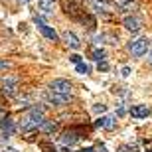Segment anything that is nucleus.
<instances>
[{"instance_id": "1", "label": "nucleus", "mask_w": 152, "mask_h": 152, "mask_svg": "<svg viewBox=\"0 0 152 152\" xmlns=\"http://www.w3.org/2000/svg\"><path fill=\"white\" fill-rule=\"evenodd\" d=\"M45 123V117H44V109L42 107H32L30 113L20 121V130L22 132H32V130H38L42 129V124Z\"/></svg>"}, {"instance_id": "2", "label": "nucleus", "mask_w": 152, "mask_h": 152, "mask_svg": "<svg viewBox=\"0 0 152 152\" xmlns=\"http://www.w3.org/2000/svg\"><path fill=\"white\" fill-rule=\"evenodd\" d=\"M129 51L134 57H142L148 51V38H138V39H134V42H130Z\"/></svg>"}, {"instance_id": "3", "label": "nucleus", "mask_w": 152, "mask_h": 152, "mask_svg": "<svg viewBox=\"0 0 152 152\" xmlns=\"http://www.w3.org/2000/svg\"><path fill=\"white\" fill-rule=\"evenodd\" d=\"M50 91L53 93H59V95H71V83L67 79H53L50 83Z\"/></svg>"}, {"instance_id": "4", "label": "nucleus", "mask_w": 152, "mask_h": 152, "mask_svg": "<svg viewBox=\"0 0 152 152\" xmlns=\"http://www.w3.org/2000/svg\"><path fill=\"white\" fill-rule=\"evenodd\" d=\"M34 22L38 24L39 32H42V34H44L48 39H51V42H56V39H57V32H56L53 28H50V26H48V24H45V22H44V20H42L39 16H34Z\"/></svg>"}, {"instance_id": "5", "label": "nucleus", "mask_w": 152, "mask_h": 152, "mask_svg": "<svg viewBox=\"0 0 152 152\" xmlns=\"http://www.w3.org/2000/svg\"><path fill=\"white\" fill-rule=\"evenodd\" d=\"M45 101L50 103V105L63 107V105H67L69 97H67V95H59V93H53V91H48V93H45Z\"/></svg>"}, {"instance_id": "6", "label": "nucleus", "mask_w": 152, "mask_h": 152, "mask_svg": "<svg viewBox=\"0 0 152 152\" xmlns=\"http://www.w3.org/2000/svg\"><path fill=\"white\" fill-rule=\"evenodd\" d=\"M123 26L129 32H138V30L142 28V18L140 16H126L123 20Z\"/></svg>"}, {"instance_id": "7", "label": "nucleus", "mask_w": 152, "mask_h": 152, "mask_svg": "<svg viewBox=\"0 0 152 152\" xmlns=\"http://www.w3.org/2000/svg\"><path fill=\"white\" fill-rule=\"evenodd\" d=\"M115 124H117V117L115 115H105V117H99L95 121V126H99V129H115Z\"/></svg>"}, {"instance_id": "8", "label": "nucleus", "mask_w": 152, "mask_h": 152, "mask_svg": "<svg viewBox=\"0 0 152 152\" xmlns=\"http://www.w3.org/2000/svg\"><path fill=\"white\" fill-rule=\"evenodd\" d=\"M2 87H4V95L14 97L16 91H18V81L14 77H4L2 79Z\"/></svg>"}, {"instance_id": "9", "label": "nucleus", "mask_w": 152, "mask_h": 152, "mask_svg": "<svg viewBox=\"0 0 152 152\" xmlns=\"http://www.w3.org/2000/svg\"><path fill=\"white\" fill-rule=\"evenodd\" d=\"M63 10H65V14H69V16L75 18V20L81 18V16H79V6L75 4L73 0H63Z\"/></svg>"}, {"instance_id": "10", "label": "nucleus", "mask_w": 152, "mask_h": 152, "mask_svg": "<svg viewBox=\"0 0 152 152\" xmlns=\"http://www.w3.org/2000/svg\"><path fill=\"white\" fill-rule=\"evenodd\" d=\"M130 115L134 118H144V117L150 115V109H148L146 105H132V107H130Z\"/></svg>"}, {"instance_id": "11", "label": "nucleus", "mask_w": 152, "mask_h": 152, "mask_svg": "<svg viewBox=\"0 0 152 152\" xmlns=\"http://www.w3.org/2000/svg\"><path fill=\"white\" fill-rule=\"evenodd\" d=\"M63 42H65L71 50H79V48H81V42H79V38L73 32H65V34H63Z\"/></svg>"}, {"instance_id": "12", "label": "nucleus", "mask_w": 152, "mask_h": 152, "mask_svg": "<svg viewBox=\"0 0 152 152\" xmlns=\"http://www.w3.org/2000/svg\"><path fill=\"white\" fill-rule=\"evenodd\" d=\"M77 140H79L77 130H67V132L61 136V142H63V144H69V146H71V144H75Z\"/></svg>"}, {"instance_id": "13", "label": "nucleus", "mask_w": 152, "mask_h": 152, "mask_svg": "<svg viewBox=\"0 0 152 152\" xmlns=\"http://www.w3.org/2000/svg\"><path fill=\"white\" fill-rule=\"evenodd\" d=\"M53 8H56V0H39V10L42 12L50 14V12H53Z\"/></svg>"}, {"instance_id": "14", "label": "nucleus", "mask_w": 152, "mask_h": 152, "mask_svg": "<svg viewBox=\"0 0 152 152\" xmlns=\"http://www.w3.org/2000/svg\"><path fill=\"white\" fill-rule=\"evenodd\" d=\"M12 132H14V123L6 118L4 123H2V134H4V136H10ZM4 136H2V138H4Z\"/></svg>"}, {"instance_id": "15", "label": "nucleus", "mask_w": 152, "mask_h": 152, "mask_svg": "<svg viewBox=\"0 0 152 152\" xmlns=\"http://www.w3.org/2000/svg\"><path fill=\"white\" fill-rule=\"evenodd\" d=\"M93 2V6H95L97 12H107L109 10V4L105 2V0H91Z\"/></svg>"}, {"instance_id": "16", "label": "nucleus", "mask_w": 152, "mask_h": 152, "mask_svg": "<svg viewBox=\"0 0 152 152\" xmlns=\"http://www.w3.org/2000/svg\"><path fill=\"white\" fill-rule=\"evenodd\" d=\"M56 129H57V124H56V123H51V121H45V123L42 124V130H44V132H48V134L56 132Z\"/></svg>"}, {"instance_id": "17", "label": "nucleus", "mask_w": 152, "mask_h": 152, "mask_svg": "<svg viewBox=\"0 0 152 152\" xmlns=\"http://www.w3.org/2000/svg\"><path fill=\"white\" fill-rule=\"evenodd\" d=\"M105 57H107L105 50H99V48L93 50V59H97V61H105Z\"/></svg>"}, {"instance_id": "18", "label": "nucleus", "mask_w": 152, "mask_h": 152, "mask_svg": "<svg viewBox=\"0 0 152 152\" xmlns=\"http://www.w3.org/2000/svg\"><path fill=\"white\" fill-rule=\"evenodd\" d=\"M75 69H77V73H81V75H87V73L91 71V67L87 65V63H83V61L77 63V67H75Z\"/></svg>"}, {"instance_id": "19", "label": "nucleus", "mask_w": 152, "mask_h": 152, "mask_svg": "<svg viewBox=\"0 0 152 152\" xmlns=\"http://www.w3.org/2000/svg\"><path fill=\"white\" fill-rule=\"evenodd\" d=\"M83 22H87V28L95 30V18L93 16H83Z\"/></svg>"}, {"instance_id": "20", "label": "nucleus", "mask_w": 152, "mask_h": 152, "mask_svg": "<svg viewBox=\"0 0 152 152\" xmlns=\"http://www.w3.org/2000/svg\"><path fill=\"white\" fill-rule=\"evenodd\" d=\"M93 111H95V113H105V111H107V105H95V107H93Z\"/></svg>"}, {"instance_id": "21", "label": "nucleus", "mask_w": 152, "mask_h": 152, "mask_svg": "<svg viewBox=\"0 0 152 152\" xmlns=\"http://www.w3.org/2000/svg\"><path fill=\"white\" fill-rule=\"evenodd\" d=\"M97 67H99V71H107V69H109V63L107 61H99V65H97Z\"/></svg>"}, {"instance_id": "22", "label": "nucleus", "mask_w": 152, "mask_h": 152, "mask_svg": "<svg viewBox=\"0 0 152 152\" xmlns=\"http://www.w3.org/2000/svg\"><path fill=\"white\" fill-rule=\"evenodd\" d=\"M130 71H132V69H130L129 65H126V67H123V69H121V75H123V77H129V75H130Z\"/></svg>"}, {"instance_id": "23", "label": "nucleus", "mask_w": 152, "mask_h": 152, "mask_svg": "<svg viewBox=\"0 0 152 152\" xmlns=\"http://www.w3.org/2000/svg\"><path fill=\"white\" fill-rule=\"evenodd\" d=\"M69 59H71V61H73L75 65H77V63H81V56H77V53H73V56L69 57Z\"/></svg>"}, {"instance_id": "24", "label": "nucleus", "mask_w": 152, "mask_h": 152, "mask_svg": "<svg viewBox=\"0 0 152 152\" xmlns=\"http://www.w3.org/2000/svg\"><path fill=\"white\" fill-rule=\"evenodd\" d=\"M129 2H132V0H115V4H117V6H126Z\"/></svg>"}, {"instance_id": "25", "label": "nucleus", "mask_w": 152, "mask_h": 152, "mask_svg": "<svg viewBox=\"0 0 152 152\" xmlns=\"http://www.w3.org/2000/svg\"><path fill=\"white\" fill-rule=\"evenodd\" d=\"M117 152H130V150H129V146H118Z\"/></svg>"}, {"instance_id": "26", "label": "nucleus", "mask_w": 152, "mask_h": 152, "mask_svg": "<svg viewBox=\"0 0 152 152\" xmlns=\"http://www.w3.org/2000/svg\"><path fill=\"white\" fill-rule=\"evenodd\" d=\"M4 121H6V113H4V111H0V123H4Z\"/></svg>"}, {"instance_id": "27", "label": "nucleus", "mask_w": 152, "mask_h": 152, "mask_svg": "<svg viewBox=\"0 0 152 152\" xmlns=\"http://www.w3.org/2000/svg\"><path fill=\"white\" fill-rule=\"evenodd\" d=\"M6 67H8V63H6V61H2V59H0V69H6Z\"/></svg>"}, {"instance_id": "28", "label": "nucleus", "mask_w": 152, "mask_h": 152, "mask_svg": "<svg viewBox=\"0 0 152 152\" xmlns=\"http://www.w3.org/2000/svg\"><path fill=\"white\" fill-rule=\"evenodd\" d=\"M79 152H97L95 148H83V150H79Z\"/></svg>"}, {"instance_id": "29", "label": "nucleus", "mask_w": 152, "mask_h": 152, "mask_svg": "<svg viewBox=\"0 0 152 152\" xmlns=\"http://www.w3.org/2000/svg\"><path fill=\"white\" fill-rule=\"evenodd\" d=\"M6 152H18L16 148H6Z\"/></svg>"}, {"instance_id": "30", "label": "nucleus", "mask_w": 152, "mask_h": 152, "mask_svg": "<svg viewBox=\"0 0 152 152\" xmlns=\"http://www.w3.org/2000/svg\"><path fill=\"white\" fill-rule=\"evenodd\" d=\"M22 2H30V0H22Z\"/></svg>"}, {"instance_id": "31", "label": "nucleus", "mask_w": 152, "mask_h": 152, "mask_svg": "<svg viewBox=\"0 0 152 152\" xmlns=\"http://www.w3.org/2000/svg\"><path fill=\"white\" fill-rule=\"evenodd\" d=\"M150 61H152V53H150Z\"/></svg>"}, {"instance_id": "32", "label": "nucleus", "mask_w": 152, "mask_h": 152, "mask_svg": "<svg viewBox=\"0 0 152 152\" xmlns=\"http://www.w3.org/2000/svg\"><path fill=\"white\" fill-rule=\"evenodd\" d=\"M0 103H2V97H0Z\"/></svg>"}, {"instance_id": "33", "label": "nucleus", "mask_w": 152, "mask_h": 152, "mask_svg": "<svg viewBox=\"0 0 152 152\" xmlns=\"http://www.w3.org/2000/svg\"><path fill=\"white\" fill-rule=\"evenodd\" d=\"M148 152H152V150H148Z\"/></svg>"}]
</instances>
